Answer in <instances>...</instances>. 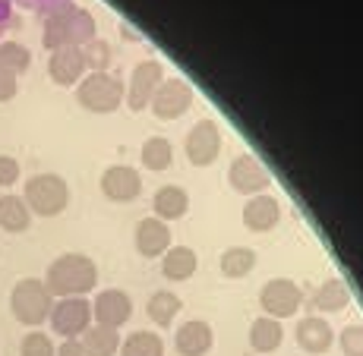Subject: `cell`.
Listing matches in <instances>:
<instances>
[{
  "mask_svg": "<svg viewBox=\"0 0 363 356\" xmlns=\"http://www.w3.org/2000/svg\"><path fill=\"white\" fill-rule=\"evenodd\" d=\"M139 161H143V167H149V171H167V167L174 164V145H171V139H164V136L145 139L143 149H139Z\"/></svg>",
  "mask_w": 363,
  "mask_h": 356,
  "instance_id": "cell-28",
  "label": "cell"
},
{
  "mask_svg": "<svg viewBox=\"0 0 363 356\" xmlns=\"http://www.w3.org/2000/svg\"><path fill=\"white\" fill-rule=\"evenodd\" d=\"M79 51H82V60H86V69H92V73H108V67H111V45L104 38H92L89 45H82Z\"/></svg>",
  "mask_w": 363,
  "mask_h": 356,
  "instance_id": "cell-30",
  "label": "cell"
},
{
  "mask_svg": "<svg viewBox=\"0 0 363 356\" xmlns=\"http://www.w3.org/2000/svg\"><path fill=\"white\" fill-rule=\"evenodd\" d=\"M19 353H23V356H54V353H57V347H54V340L48 338L45 331L32 328V331L19 340Z\"/></svg>",
  "mask_w": 363,
  "mask_h": 356,
  "instance_id": "cell-31",
  "label": "cell"
},
{
  "mask_svg": "<svg viewBox=\"0 0 363 356\" xmlns=\"http://www.w3.org/2000/svg\"><path fill=\"white\" fill-rule=\"evenodd\" d=\"M26 205L32 214L41 218H57L60 212H67L69 205V183L60 173H35L26 180V193H23Z\"/></svg>",
  "mask_w": 363,
  "mask_h": 356,
  "instance_id": "cell-5",
  "label": "cell"
},
{
  "mask_svg": "<svg viewBox=\"0 0 363 356\" xmlns=\"http://www.w3.org/2000/svg\"><path fill=\"white\" fill-rule=\"evenodd\" d=\"M347 303H351V287H347L341 277H329V281H323L316 287V293L310 297L313 316H319V312H341Z\"/></svg>",
  "mask_w": 363,
  "mask_h": 356,
  "instance_id": "cell-19",
  "label": "cell"
},
{
  "mask_svg": "<svg viewBox=\"0 0 363 356\" xmlns=\"http://www.w3.org/2000/svg\"><path fill=\"white\" fill-rule=\"evenodd\" d=\"M281 344H284V328L278 318H269V316L253 318V325H250V347L256 353H275Z\"/></svg>",
  "mask_w": 363,
  "mask_h": 356,
  "instance_id": "cell-22",
  "label": "cell"
},
{
  "mask_svg": "<svg viewBox=\"0 0 363 356\" xmlns=\"http://www.w3.org/2000/svg\"><path fill=\"white\" fill-rule=\"evenodd\" d=\"M199 268V255L193 253L190 246H171L162 255V275L167 281H190Z\"/></svg>",
  "mask_w": 363,
  "mask_h": 356,
  "instance_id": "cell-21",
  "label": "cell"
},
{
  "mask_svg": "<svg viewBox=\"0 0 363 356\" xmlns=\"http://www.w3.org/2000/svg\"><path fill=\"white\" fill-rule=\"evenodd\" d=\"M303 290L300 284H294L291 277H272L259 287V306H262V316L269 318H294L303 306Z\"/></svg>",
  "mask_w": 363,
  "mask_h": 356,
  "instance_id": "cell-6",
  "label": "cell"
},
{
  "mask_svg": "<svg viewBox=\"0 0 363 356\" xmlns=\"http://www.w3.org/2000/svg\"><path fill=\"white\" fill-rule=\"evenodd\" d=\"M29 67H32L29 47L19 45V41H0V69H4V73H13L19 79Z\"/></svg>",
  "mask_w": 363,
  "mask_h": 356,
  "instance_id": "cell-29",
  "label": "cell"
},
{
  "mask_svg": "<svg viewBox=\"0 0 363 356\" xmlns=\"http://www.w3.org/2000/svg\"><path fill=\"white\" fill-rule=\"evenodd\" d=\"M29 224H32V212L23 195H13V193L0 195V230L23 234V230H29Z\"/></svg>",
  "mask_w": 363,
  "mask_h": 356,
  "instance_id": "cell-23",
  "label": "cell"
},
{
  "mask_svg": "<svg viewBox=\"0 0 363 356\" xmlns=\"http://www.w3.org/2000/svg\"><path fill=\"white\" fill-rule=\"evenodd\" d=\"M19 180V161L13 155H0V186H13Z\"/></svg>",
  "mask_w": 363,
  "mask_h": 356,
  "instance_id": "cell-33",
  "label": "cell"
},
{
  "mask_svg": "<svg viewBox=\"0 0 363 356\" xmlns=\"http://www.w3.org/2000/svg\"><path fill=\"white\" fill-rule=\"evenodd\" d=\"M180 309H184V303H180V297L174 290H155L149 297V303H145V316H149L158 328L171 325L174 318L180 316Z\"/></svg>",
  "mask_w": 363,
  "mask_h": 356,
  "instance_id": "cell-25",
  "label": "cell"
},
{
  "mask_svg": "<svg viewBox=\"0 0 363 356\" xmlns=\"http://www.w3.org/2000/svg\"><path fill=\"white\" fill-rule=\"evenodd\" d=\"M130 318H133V299H130L127 290L108 287V290L95 293V299H92V325H104V328L121 331Z\"/></svg>",
  "mask_w": 363,
  "mask_h": 356,
  "instance_id": "cell-10",
  "label": "cell"
},
{
  "mask_svg": "<svg viewBox=\"0 0 363 356\" xmlns=\"http://www.w3.org/2000/svg\"><path fill=\"white\" fill-rule=\"evenodd\" d=\"M294 338H297L300 350L313 353V356L329 353L332 344H335V331H332V325L325 322L323 316H303L297 322V328H294Z\"/></svg>",
  "mask_w": 363,
  "mask_h": 356,
  "instance_id": "cell-15",
  "label": "cell"
},
{
  "mask_svg": "<svg viewBox=\"0 0 363 356\" xmlns=\"http://www.w3.org/2000/svg\"><path fill=\"white\" fill-rule=\"evenodd\" d=\"M121 331L114 328H104V325H92L86 334L79 338L82 353L86 356H117L121 353Z\"/></svg>",
  "mask_w": 363,
  "mask_h": 356,
  "instance_id": "cell-24",
  "label": "cell"
},
{
  "mask_svg": "<svg viewBox=\"0 0 363 356\" xmlns=\"http://www.w3.org/2000/svg\"><path fill=\"white\" fill-rule=\"evenodd\" d=\"M123 98H127V86L114 73H89L76 86V101L89 114H114L123 104Z\"/></svg>",
  "mask_w": 363,
  "mask_h": 356,
  "instance_id": "cell-4",
  "label": "cell"
},
{
  "mask_svg": "<svg viewBox=\"0 0 363 356\" xmlns=\"http://www.w3.org/2000/svg\"><path fill=\"white\" fill-rule=\"evenodd\" d=\"M171 227L164 221H158L155 214L152 218H143L133 230V243H136V253L143 259H162V255L171 249Z\"/></svg>",
  "mask_w": 363,
  "mask_h": 356,
  "instance_id": "cell-14",
  "label": "cell"
},
{
  "mask_svg": "<svg viewBox=\"0 0 363 356\" xmlns=\"http://www.w3.org/2000/svg\"><path fill=\"white\" fill-rule=\"evenodd\" d=\"M16 92H19V79L13 73H4L0 69V104L4 101H13L16 98Z\"/></svg>",
  "mask_w": 363,
  "mask_h": 356,
  "instance_id": "cell-34",
  "label": "cell"
},
{
  "mask_svg": "<svg viewBox=\"0 0 363 356\" xmlns=\"http://www.w3.org/2000/svg\"><path fill=\"white\" fill-rule=\"evenodd\" d=\"M121 356H164V340L162 334L139 328L121 340Z\"/></svg>",
  "mask_w": 363,
  "mask_h": 356,
  "instance_id": "cell-27",
  "label": "cell"
},
{
  "mask_svg": "<svg viewBox=\"0 0 363 356\" xmlns=\"http://www.w3.org/2000/svg\"><path fill=\"white\" fill-rule=\"evenodd\" d=\"M13 23V4L10 0H0V35L6 32V25Z\"/></svg>",
  "mask_w": 363,
  "mask_h": 356,
  "instance_id": "cell-37",
  "label": "cell"
},
{
  "mask_svg": "<svg viewBox=\"0 0 363 356\" xmlns=\"http://www.w3.org/2000/svg\"><path fill=\"white\" fill-rule=\"evenodd\" d=\"M228 180H231L234 193H240V195H259L262 190L272 186L269 171L253 155H237L231 171H228Z\"/></svg>",
  "mask_w": 363,
  "mask_h": 356,
  "instance_id": "cell-13",
  "label": "cell"
},
{
  "mask_svg": "<svg viewBox=\"0 0 363 356\" xmlns=\"http://www.w3.org/2000/svg\"><path fill=\"white\" fill-rule=\"evenodd\" d=\"M152 208H155V218L171 224V221L184 218L190 212V195H186L184 186H162L152 199Z\"/></svg>",
  "mask_w": 363,
  "mask_h": 356,
  "instance_id": "cell-20",
  "label": "cell"
},
{
  "mask_svg": "<svg viewBox=\"0 0 363 356\" xmlns=\"http://www.w3.org/2000/svg\"><path fill=\"white\" fill-rule=\"evenodd\" d=\"M54 356H86V353H82L79 338H69V340H64V344H57V353Z\"/></svg>",
  "mask_w": 363,
  "mask_h": 356,
  "instance_id": "cell-36",
  "label": "cell"
},
{
  "mask_svg": "<svg viewBox=\"0 0 363 356\" xmlns=\"http://www.w3.org/2000/svg\"><path fill=\"white\" fill-rule=\"evenodd\" d=\"M95 38V16L82 6H76L73 0L54 6L51 13H45V29H41V41L48 51L57 47H82Z\"/></svg>",
  "mask_w": 363,
  "mask_h": 356,
  "instance_id": "cell-1",
  "label": "cell"
},
{
  "mask_svg": "<svg viewBox=\"0 0 363 356\" xmlns=\"http://www.w3.org/2000/svg\"><path fill=\"white\" fill-rule=\"evenodd\" d=\"M186 161L193 167H208L215 164V158L221 155V130L215 120H199L193 123V130L184 139Z\"/></svg>",
  "mask_w": 363,
  "mask_h": 356,
  "instance_id": "cell-8",
  "label": "cell"
},
{
  "mask_svg": "<svg viewBox=\"0 0 363 356\" xmlns=\"http://www.w3.org/2000/svg\"><path fill=\"white\" fill-rule=\"evenodd\" d=\"M10 4H19V6H26V10H38V13H51L54 6H60V4H67V0H10Z\"/></svg>",
  "mask_w": 363,
  "mask_h": 356,
  "instance_id": "cell-35",
  "label": "cell"
},
{
  "mask_svg": "<svg viewBox=\"0 0 363 356\" xmlns=\"http://www.w3.org/2000/svg\"><path fill=\"white\" fill-rule=\"evenodd\" d=\"M48 76L57 86H79V79L86 76V60H82L79 47H57L48 57Z\"/></svg>",
  "mask_w": 363,
  "mask_h": 356,
  "instance_id": "cell-18",
  "label": "cell"
},
{
  "mask_svg": "<svg viewBox=\"0 0 363 356\" xmlns=\"http://www.w3.org/2000/svg\"><path fill=\"white\" fill-rule=\"evenodd\" d=\"M51 331L60 334L64 340L69 338H82V334L92 328V303L86 297H64V299H54L51 306Z\"/></svg>",
  "mask_w": 363,
  "mask_h": 356,
  "instance_id": "cell-7",
  "label": "cell"
},
{
  "mask_svg": "<svg viewBox=\"0 0 363 356\" xmlns=\"http://www.w3.org/2000/svg\"><path fill=\"white\" fill-rule=\"evenodd\" d=\"M99 186H101L104 199L133 202L139 193H143V177H139V171L130 167V164H111V167H104Z\"/></svg>",
  "mask_w": 363,
  "mask_h": 356,
  "instance_id": "cell-12",
  "label": "cell"
},
{
  "mask_svg": "<svg viewBox=\"0 0 363 356\" xmlns=\"http://www.w3.org/2000/svg\"><path fill=\"white\" fill-rule=\"evenodd\" d=\"M164 82V67L158 64V60H143V64L133 67V76L127 82V98L123 101L130 104V110H145L152 104V98H155L158 86Z\"/></svg>",
  "mask_w": 363,
  "mask_h": 356,
  "instance_id": "cell-9",
  "label": "cell"
},
{
  "mask_svg": "<svg viewBox=\"0 0 363 356\" xmlns=\"http://www.w3.org/2000/svg\"><path fill=\"white\" fill-rule=\"evenodd\" d=\"M218 268H221V275H225L228 281H240V277L253 275L256 253L250 246H231V249H225V253H221Z\"/></svg>",
  "mask_w": 363,
  "mask_h": 356,
  "instance_id": "cell-26",
  "label": "cell"
},
{
  "mask_svg": "<svg viewBox=\"0 0 363 356\" xmlns=\"http://www.w3.org/2000/svg\"><path fill=\"white\" fill-rule=\"evenodd\" d=\"M338 347L345 356H363V325H347L338 334Z\"/></svg>",
  "mask_w": 363,
  "mask_h": 356,
  "instance_id": "cell-32",
  "label": "cell"
},
{
  "mask_svg": "<svg viewBox=\"0 0 363 356\" xmlns=\"http://www.w3.org/2000/svg\"><path fill=\"white\" fill-rule=\"evenodd\" d=\"M51 306H54V297L51 290L45 287L41 277H23V281L13 284L10 290V312L19 325L26 328H38L41 322H48L51 316Z\"/></svg>",
  "mask_w": 363,
  "mask_h": 356,
  "instance_id": "cell-3",
  "label": "cell"
},
{
  "mask_svg": "<svg viewBox=\"0 0 363 356\" xmlns=\"http://www.w3.org/2000/svg\"><path fill=\"white\" fill-rule=\"evenodd\" d=\"M281 221V202L269 193H259L243 205V227L253 230V234H269L278 227Z\"/></svg>",
  "mask_w": 363,
  "mask_h": 356,
  "instance_id": "cell-17",
  "label": "cell"
},
{
  "mask_svg": "<svg viewBox=\"0 0 363 356\" xmlns=\"http://www.w3.org/2000/svg\"><path fill=\"white\" fill-rule=\"evenodd\" d=\"M215 347V331L206 318H190L174 334V350L180 356H206Z\"/></svg>",
  "mask_w": 363,
  "mask_h": 356,
  "instance_id": "cell-16",
  "label": "cell"
},
{
  "mask_svg": "<svg viewBox=\"0 0 363 356\" xmlns=\"http://www.w3.org/2000/svg\"><path fill=\"white\" fill-rule=\"evenodd\" d=\"M45 287L51 297H86L99 287V265L86 253H64L57 255L45 271Z\"/></svg>",
  "mask_w": 363,
  "mask_h": 356,
  "instance_id": "cell-2",
  "label": "cell"
},
{
  "mask_svg": "<svg viewBox=\"0 0 363 356\" xmlns=\"http://www.w3.org/2000/svg\"><path fill=\"white\" fill-rule=\"evenodd\" d=\"M190 104H193L190 82L174 76V79H164L162 86H158V92L152 98L149 108L158 120H177V117H184L186 110H190Z\"/></svg>",
  "mask_w": 363,
  "mask_h": 356,
  "instance_id": "cell-11",
  "label": "cell"
}]
</instances>
